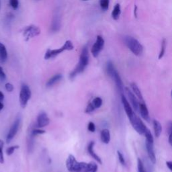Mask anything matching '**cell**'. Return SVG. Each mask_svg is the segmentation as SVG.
<instances>
[{
	"label": "cell",
	"mask_w": 172,
	"mask_h": 172,
	"mask_svg": "<svg viewBox=\"0 0 172 172\" xmlns=\"http://www.w3.org/2000/svg\"><path fill=\"white\" fill-rule=\"evenodd\" d=\"M153 124L155 135L157 138H158V137H159V136L161 135V132H162L161 124L158 120H153Z\"/></svg>",
	"instance_id": "44dd1931"
},
{
	"label": "cell",
	"mask_w": 172,
	"mask_h": 172,
	"mask_svg": "<svg viewBox=\"0 0 172 172\" xmlns=\"http://www.w3.org/2000/svg\"><path fill=\"white\" fill-rule=\"evenodd\" d=\"M137 163H138V172H146L145 169L143 165V163L142 162L141 159L140 158L138 159L137 160Z\"/></svg>",
	"instance_id": "d6a6232c"
},
{
	"label": "cell",
	"mask_w": 172,
	"mask_h": 172,
	"mask_svg": "<svg viewBox=\"0 0 172 172\" xmlns=\"http://www.w3.org/2000/svg\"><path fill=\"white\" fill-rule=\"evenodd\" d=\"M84 1H87V0H84Z\"/></svg>",
	"instance_id": "ee69618b"
},
{
	"label": "cell",
	"mask_w": 172,
	"mask_h": 172,
	"mask_svg": "<svg viewBox=\"0 0 172 172\" xmlns=\"http://www.w3.org/2000/svg\"><path fill=\"white\" fill-rule=\"evenodd\" d=\"M96 110V108L94 107V106L92 104L91 102H89V103L88 104V106H87L86 108V112L89 114V113H91L92 112H94V110Z\"/></svg>",
	"instance_id": "e575fe53"
},
{
	"label": "cell",
	"mask_w": 172,
	"mask_h": 172,
	"mask_svg": "<svg viewBox=\"0 0 172 172\" xmlns=\"http://www.w3.org/2000/svg\"><path fill=\"white\" fill-rule=\"evenodd\" d=\"M91 103L94 106V107H95L96 109L99 108H100L102 105V99L101 98H99V97H96V98H95L93 100H92Z\"/></svg>",
	"instance_id": "484cf974"
},
{
	"label": "cell",
	"mask_w": 172,
	"mask_h": 172,
	"mask_svg": "<svg viewBox=\"0 0 172 172\" xmlns=\"http://www.w3.org/2000/svg\"><path fill=\"white\" fill-rule=\"evenodd\" d=\"M125 91L128 95L129 100H130L132 106H133V108L135 111H138L139 110V103L137 100L136 96L128 88H125Z\"/></svg>",
	"instance_id": "8fae6325"
},
{
	"label": "cell",
	"mask_w": 172,
	"mask_h": 172,
	"mask_svg": "<svg viewBox=\"0 0 172 172\" xmlns=\"http://www.w3.org/2000/svg\"><path fill=\"white\" fill-rule=\"evenodd\" d=\"M4 104L2 103L1 101H0V110H1L4 108Z\"/></svg>",
	"instance_id": "b9f144b4"
},
{
	"label": "cell",
	"mask_w": 172,
	"mask_h": 172,
	"mask_svg": "<svg viewBox=\"0 0 172 172\" xmlns=\"http://www.w3.org/2000/svg\"><path fill=\"white\" fill-rule=\"evenodd\" d=\"M131 87L132 88V90H133V93L135 94V96L139 98V99H140L141 101L143 102V95H142L141 91H140V89L139 88V87L137 86V85L134 83H132L131 84Z\"/></svg>",
	"instance_id": "7402d4cb"
},
{
	"label": "cell",
	"mask_w": 172,
	"mask_h": 172,
	"mask_svg": "<svg viewBox=\"0 0 172 172\" xmlns=\"http://www.w3.org/2000/svg\"><path fill=\"white\" fill-rule=\"evenodd\" d=\"M166 165L168 166V168L170 169V171L172 172V161H167Z\"/></svg>",
	"instance_id": "ab89813d"
},
{
	"label": "cell",
	"mask_w": 172,
	"mask_h": 172,
	"mask_svg": "<svg viewBox=\"0 0 172 172\" xmlns=\"http://www.w3.org/2000/svg\"><path fill=\"white\" fill-rule=\"evenodd\" d=\"M74 49V46L71 41H67L63 46L57 49H48L44 54V58L46 60L53 59L58 56L59 54L63 53L65 51H71Z\"/></svg>",
	"instance_id": "3957f363"
},
{
	"label": "cell",
	"mask_w": 172,
	"mask_h": 172,
	"mask_svg": "<svg viewBox=\"0 0 172 172\" xmlns=\"http://www.w3.org/2000/svg\"><path fill=\"white\" fill-rule=\"evenodd\" d=\"M94 145H95V143H94V141H91L88 146V153L90 155L91 157H93L99 164H102V159L98 155L95 153V151H94Z\"/></svg>",
	"instance_id": "9a60e30c"
},
{
	"label": "cell",
	"mask_w": 172,
	"mask_h": 172,
	"mask_svg": "<svg viewBox=\"0 0 172 172\" xmlns=\"http://www.w3.org/2000/svg\"><path fill=\"white\" fill-rule=\"evenodd\" d=\"M139 110H140L141 115L144 120L149 122L150 118H149V114L147 107L146 104L144 102L139 104Z\"/></svg>",
	"instance_id": "2e32d148"
},
{
	"label": "cell",
	"mask_w": 172,
	"mask_h": 172,
	"mask_svg": "<svg viewBox=\"0 0 172 172\" xmlns=\"http://www.w3.org/2000/svg\"><path fill=\"white\" fill-rule=\"evenodd\" d=\"M60 26H61V18L59 15L57 14L54 16L53 22H52L51 30L54 32H57L59 30Z\"/></svg>",
	"instance_id": "e0dca14e"
},
{
	"label": "cell",
	"mask_w": 172,
	"mask_h": 172,
	"mask_svg": "<svg viewBox=\"0 0 172 172\" xmlns=\"http://www.w3.org/2000/svg\"><path fill=\"white\" fill-rule=\"evenodd\" d=\"M4 146V141L0 139V163H4V157L3 153V148Z\"/></svg>",
	"instance_id": "f1b7e54d"
},
{
	"label": "cell",
	"mask_w": 172,
	"mask_h": 172,
	"mask_svg": "<svg viewBox=\"0 0 172 172\" xmlns=\"http://www.w3.org/2000/svg\"><path fill=\"white\" fill-rule=\"evenodd\" d=\"M20 124V119L18 118L14 121V123L12 124L10 129L8 132V133L7 134L6 137V142L7 143H9L12 139L14 138V136H16V134L18 133V131L19 129Z\"/></svg>",
	"instance_id": "9c48e42d"
},
{
	"label": "cell",
	"mask_w": 172,
	"mask_h": 172,
	"mask_svg": "<svg viewBox=\"0 0 172 172\" xmlns=\"http://www.w3.org/2000/svg\"><path fill=\"white\" fill-rule=\"evenodd\" d=\"M128 119L134 130L139 134H144V133L147 128L144 125V124L143 123V121L141 120L140 118L138 116H136L135 113L134 112L133 115L129 117Z\"/></svg>",
	"instance_id": "5b68a950"
},
{
	"label": "cell",
	"mask_w": 172,
	"mask_h": 172,
	"mask_svg": "<svg viewBox=\"0 0 172 172\" xmlns=\"http://www.w3.org/2000/svg\"><path fill=\"white\" fill-rule=\"evenodd\" d=\"M121 14V9H120V6L119 4H116L115 6L114 7V9L112 12V17L114 20H117L119 18Z\"/></svg>",
	"instance_id": "603a6c76"
},
{
	"label": "cell",
	"mask_w": 172,
	"mask_h": 172,
	"mask_svg": "<svg viewBox=\"0 0 172 172\" xmlns=\"http://www.w3.org/2000/svg\"><path fill=\"white\" fill-rule=\"evenodd\" d=\"M4 94H3V92L0 91V101L4 100Z\"/></svg>",
	"instance_id": "60d3db41"
},
{
	"label": "cell",
	"mask_w": 172,
	"mask_h": 172,
	"mask_svg": "<svg viewBox=\"0 0 172 172\" xmlns=\"http://www.w3.org/2000/svg\"><path fill=\"white\" fill-rule=\"evenodd\" d=\"M171 97H172V91H171Z\"/></svg>",
	"instance_id": "7bdbcfd3"
},
{
	"label": "cell",
	"mask_w": 172,
	"mask_h": 172,
	"mask_svg": "<svg viewBox=\"0 0 172 172\" xmlns=\"http://www.w3.org/2000/svg\"><path fill=\"white\" fill-rule=\"evenodd\" d=\"M117 153H118V157L120 163L123 165H126V161H125V159H124L123 155L122 154L121 152L119 151H117Z\"/></svg>",
	"instance_id": "d590c367"
},
{
	"label": "cell",
	"mask_w": 172,
	"mask_h": 172,
	"mask_svg": "<svg viewBox=\"0 0 172 172\" xmlns=\"http://www.w3.org/2000/svg\"><path fill=\"white\" fill-rule=\"evenodd\" d=\"M7 59V52L4 44L0 42V62L4 63Z\"/></svg>",
	"instance_id": "ffe728a7"
},
{
	"label": "cell",
	"mask_w": 172,
	"mask_h": 172,
	"mask_svg": "<svg viewBox=\"0 0 172 172\" xmlns=\"http://www.w3.org/2000/svg\"><path fill=\"white\" fill-rule=\"evenodd\" d=\"M110 0H99V6H100L102 10H108L109 7Z\"/></svg>",
	"instance_id": "4316f807"
},
{
	"label": "cell",
	"mask_w": 172,
	"mask_h": 172,
	"mask_svg": "<svg viewBox=\"0 0 172 172\" xmlns=\"http://www.w3.org/2000/svg\"><path fill=\"white\" fill-rule=\"evenodd\" d=\"M0 79L3 81L6 80V75L4 73V69L1 66H0Z\"/></svg>",
	"instance_id": "f35d334b"
},
{
	"label": "cell",
	"mask_w": 172,
	"mask_h": 172,
	"mask_svg": "<svg viewBox=\"0 0 172 172\" xmlns=\"http://www.w3.org/2000/svg\"><path fill=\"white\" fill-rule=\"evenodd\" d=\"M50 123V119L49 117L47 116V114L42 112L38 114V117H37V126L38 128H43L48 126Z\"/></svg>",
	"instance_id": "30bf717a"
},
{
	"label": "cell",
	"mask_w": 172,
	"mask_h": 172,
	"mask_svg": "<svg viewBox=\"0 0 172 172\" xmlns=\"http://www.w3.org/2000/svg\"><path fill=\"white\" fill-rule=\"evenodd\" d=\"M40 34H41V29L34 25H30V26L26 27L23 31V35L26 41H28L29 39L38 36Z\"/></svg>",
	"instance_id": "52a82bcc"
},
{
	"label": "cell",
	"mask_w": 172,
	"mask_h": 172,
	"mask_svg": "<svg viewBox=\"0 0 172 172\" xmlns=\"http://www.w3.org/2000/svg\"><path fill=\"white\" fill-rule=\"evenodd\" d=\"M110 77L112 78L114 81H115L116 85L117 86V88H118V90L120 92L121 94H123V91H124V87H123V81H122V79L120 78V75L118 73V71H116V69L114 71V72L112 73V74L110 75Z\"/></svg>",
	"instance_id": "7c38bea8"
},
{
	"label": "cell",
	"mask_w": 172,
	"mask_h": 172,
	"mask_svg": "<svg viewBox=\"0 0 172 172\" xmlns=\"http://www.w3.org/2000/svg\"><path fill=\"white\" fill-rule=\"evenodd\" d=\"M5 88H6V90L8 92H12L14 90V86L13 85L10 83H7L5 85Z\"/></svg>",
	"instance_id": "74e56055"
},
{
	"label": "cell",
	"mask_w": 172,
	"mask_h": 172,
	"mask_svg": "<svg viewBox=\"0 0 172 172\" xmlns=\"http://www.w3.org/2000/svg\"><path fill=\"white\" fill-rule=\"evenodd\" d=\"M63 78V75L61 74H57L55 75H54L53 77H52L51 78L49 79V80L47 81V83H46V86L50 88V87L53 86L54 84H56L57 83L61 80V79Z\"/></svg>",
	"instance_id": "ac0fdd59"
},
{
	"label": "cell",
	"mask_w": 172,
	"mask_h": 172,
	"mask_svg": "<svg viewBox=\"0 0 172 172\" xmlns=\"http://www.w3.org/2000/svg\"><path fill=\"white\" fill-rule=\"evenodd\" d=\"M104 43H105V42H104V40L102 38V36L98 35L97 36L96 41L95 43L93 44L91 50L92 55L95 57V58L98 57L99 54L100 53V52L102 51V49H103L104 46Z\"/></svg>",
	"instance_id": "ba28073f"
},
{
	"label": "cell",
	"mask_w": 172,
	"mask_h": 172,
	"mask_svg": "<svg viewBox=\"0 0 172 172\" xmlns=\"http://www.w3.org/2000/svg\"><path fill=\"white\" fill-rule=\"evenodd\" d=\"M66 168L69 172H88L89 163L77 161L73 155H69L66 160Z\"/></svg>",
	"instance_id": "7a4b0ae2"
},
{
	"label": "cell",
	"mask_w": 172,
	"mask_h": 172,
	"mask_svg": "<svg viewBox=\"0 0 172 172\" xmlns=\"http://www.w3.org/2000/svg\"><path fill=\"white\" fill-rule=\"evenodd\" d=\"M9 3L12 9H17L19 7V0H9Z\"/></svg>",
	"instance_id": "1f68e13d"
},
{
	"label": "cell",
	"mask_w": 172,
	"mask_h": 172,
	"mask_svg": "<svg viewBox=\"0 0 172 172\" xmlns=\"http://www.w3.org/2000/svg\"><path fill=\"white\" fill-rule=\"evenodd\" d=\"M88 129L89 131H90L91 133H94L96 131V126L93 122H89L88 125Z\"/></svg>",
	"instance_id": "8d00e7d4"
},
{
	"label": "cell",
	"mask_w": 172,
	"mask_h": 172,
	"mask_svg": "<svg viewBox=\"0 0 172 172\" xmlns=\"http://www.w3.org/2000/svg\"><path fill=\"white\" fill-rule=\"evenodd\" d=\"M100 137L102 143H104V144L109 143L110 141V131L108 129H103L101 132Z\"/></svg>",
	"instance_id": "d6986e66"
},
{
	"label": "cell",
	"mask_w": 172,
	"mask_h": 172,
	"mask_svg": "<svg viewBox=\"0 0 172 172\" xmlns=\"http://www.w3.org/2000/svg\"><path fill=\"white\" fill-rule=\"evenodd\" d=\"M144 135L145 136L146 141L149 142V143H153L154 140H153V135H152L151 131H149L148 128L146 129L145 132H144Z\"/></svg>",
	"instance_id": "d4e9b609"
},
{
	"label": "cell",
	"mask_w": 172,
	"mask_h": 172,
	"mask_svg": "<svg viewBox=\"0 0 172 172\" xmlns=\"http://www.w3.org/2000/svg\"><path fill=\"white\" fill-rule=\"evenodd\" d=\"M168 134L169 143L172 146V122H169L168 124Z\"/></svg>",
	"instance_id": "4dcf8cb0"
},
{
	"label": "cell",
	"mask_w": 172,
	"mask_h": 172,
	"mask_svg": "<svg viewBox=\"0 0 172 172\" xmlns=\"http://www.w3.org/2000/svg\"><path fill=\"white\" fill-rule=\"evenodd\" d=\"M145 145H146L147 151L149 159H150L152 163L155 164L156 163V157H155V151H154L153 143H149V142L146 141Z\"/></svg>",
	"instance_id": "5bb4252c"
},
{
	"label": "cell",
	"mask_w": 172,
	"mask_h": 172,
	"mask_svg": "<svg viewBox=\"0 0 172 172\" xmlns=\"http://www.w3.org/2000/svg\"><path fill=\"white\" fill-rule=\"evenodd\" d=\"M121 100H122V103H123V105L124 108V110H125L126 115L127 116H128V118H129V117H131L132 115H133L134 112L133 110V109H132L131 105L129 104L128 100L126 99V97L124 96L123 94H121Z\"/></svg>",
	"instance_id": "4fadbf2b"
},
{
	"label": "cell",
	"mask_w": 172,
	"mask_h": 172,
	"mask_svg": "<svg viewBox=\"0 0 172 172\" xmlns=\"http://www.w3.org/2000/svg\"><path fill=\"white\" fill-rule=\"evenodd\" d=\"M89 64V51L88 48L87 46H85L82 49L81 53L79 57V61L78 64L77 65L73 71H72L70 75H69V78L71 79H73L77 75L83 72L85 69L88 65Z\"/></svg>",
	"instance_id": "6da1fadb"
},
{
	"label": "cell",
	"mask_w": 172,
	"mask_h": 172,
	"mask_svg": "<svg viewBox=\"0 0 172 172\" xmlns=\"http://www.w3.org/2000/svg\"><path fill=\"white\" fill-rule=\"evenodd\" d=\"M31 90L29 87L27 85H22L20 93V103L22 108H26L28 100L31 98Z\"/></svg>",
	"instance_id": "8992f818"
},
{
	"label": "cell",
	"mask_w": 172,
	"mask_h": 172,
	"mask_svg": "<svg viewBox=\"0 0 172 172\" xmlns=\"http://www.w3.org/2000/svg\"><path fill=\"white\" fill-rule=\"evenodd\" d=\"M18 148H19L18 145H14V146L9 147H8L6 149V154L7 155H12L14 153V152Z\"/></svg>",
	"instance_id": "f546056e"
},
{
	"label": "cell",
	"mask_w": 172,
	"mask_h": 172,
	"mask_svg": "<svg viewBox=\"0 0 172 172\" xmlns=\"http://www.w3.org/2000/svg\"><path fill=\"white\" fill-rule=\"evenodd\" d=\"M125 44L132 53L136 56H140L143 52V47L136 39L132 36H126L124 38Z\"/></svg>",
	"instance_id": "277c9868"
},
{
	"label": "cell",
	"mask_w": 172,
	"mask_h": 172,
	"mask_svg": "<svg viewBox=\"0 0 172 172\" xmlns=\"http://www.w3.org/2000/svg\"><path fill=\"white\" fill-rule=\"evenodd\" d=\"M98 165L94 162H90L89 163V168L88 172H97L98 171Z\"/></svg>",
	"instance_id": "83f0119b"
},
{
	"label": "cell",
	"mask_w": 172,
	"mask_h": 172,
	"mask_svg": "<svg viewBox=\"0 0 172 172\" xmlns=\"http://www.w3.org/2000/svg\"><path fill=\"white\" fill-rule=\"evenodd\" d=\"M46 131L44 130H41V129H34L33 131H32L31 133V136L34 137L36 135H38V134H42L45 133Z\"/></svg>",
	"instance_id": "836d02e7"
},
{
	"label": "cell",
	"mask_w": 172,
	"mask_h": 172,
	"mask_svg": "<svg viewBox=\"0 0 172 172\" xmlns=\"http://www.w3.org/2000/svg\"><path fill=\"white\" fill-rule=\"evenodd\" d=\"M165 49H166V40L165 38H163V41L161 42V47L160 53H159V59H161L162 57H163L165 52Z\"/></svg>",
	"instance_id": "cb8c5ba5"
}]
</instances>
